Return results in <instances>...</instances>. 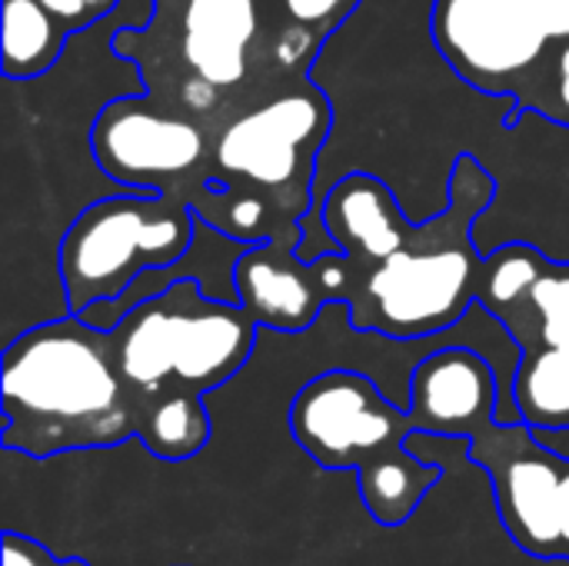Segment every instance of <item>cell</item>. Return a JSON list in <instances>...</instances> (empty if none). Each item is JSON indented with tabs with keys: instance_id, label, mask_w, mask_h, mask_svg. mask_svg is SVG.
<instances>
[{
	"instance_id": "cell-1",
	"label": "cell",
	"mask_w": 569,
	"mask_h": 566,
	"mask_svg": "<svg viewBox=\"0 0 569 566\" xmlns=\"http://www.w3.org/2000/svg\"><path fill=\"white\" fill-rule=\"evenodd\" d=\"M497 180L473 157H460L450 203L417 224L373 173L340 177L320 210L337 254L317 257L327 304H347L353 327L393 340L447 334L477 307L483 254L477 217L493 203Z\"/></svg>"
},
{
	"instance_id": "cell-2",
	"label": "cell",
	"mask_w": 569,
	"mask_h": 566,
	"mask_svg": "<svg viewBox=\"0 0 569 566\" xmlns=\"http://www.w3.org/2000/svg\"><path fill=\"white\" fill-rule=\"evenodd\" d=\"M137 420V444L157 460H190L213 434L207 397L253 360L260 324L197 280H177L110 327Z\"/></svg>"
},
{
	"instance_id": "cell-3",
	"label": "cell",
	"mask_w": 569,
	"mask_h": 566,
	"mask_svg": "<svg viewBox=\"0 0 569 566\" xmlns=\"http://www.w3.org/2000/svg\"><path fill=\"white\" fill-rule=\"evenodd\" d=\"M330 133L333 103L310 73L270 80L213 130V183L193 207L197 217L243 244L300 247Z\"/></svg>"
},
{
	"instance_id": "cell-4",
	"label": "cell",
	"mask_w": 569,
	"mask_h": 566,
	"mask_svg": "<svg viewBox=\"0 0 569 566\" xmlns=\"http://www.w3.org/2000/svg\"><path fill=\"white\" fill-rule=\"evenodd\" d=\"M0 397L7 454L47 460L137 440L113 337L80 314L33 324L3 344Z\"/></svg>"
},
{
	"instance_id": "cell-5",
	"label": "cell",
	"mask_w": 569,
	"mask_h": 566,
	"mask_svg": "<svg viewBox=\"0 0 569 566\" xmlns=\"http://www.w3.org/2000/svg\"><path fill=\"white\" fill-rule=\"evenodd\" d=\"M113 50L143 70L147 93L197 117L210 133L260 87L273 67L270 0H157L153 20L120 27Z\"/></svg>"
},
{
	"instance_id": "cell-6",
	"label": "cell",
	"mask_w": 569,
	"mask_h": 566,
	"mask_svg": "<svg viewBox=\"0 0 569 566\" xmlns=\"http://www.w3.org/2000/svg\"><path fill=\"white\" fill-rule=\"evenodd\" d=\"M287 427L293 444L330 474L353 470L373 524L403 527L440 484L443 467L417 457L410 410L377 377L357 367H327L293 390Z\"/></svg>"
},
{
	"instance_id": "cell-7",
	"label": "cell",
	"mask_w": 569,
	"mask_h": 566,
	"mask_svg": "<svg viewBox=\"0 0 569 566\" xmlns=\"http://www.w3.org/2000/svg\"><path fill=\"white\" fill-rule=\"evenodd\" d=\"M477 304L520 347L513 400L533 430L569 427V260L530 244L483 257Z\"/></svg>"
},
{
	"instance_id": "cell-8",
	"label": "cell",
	"mask_w": 569,
	"mask_h": 566,
	"mask_svg": "<svg viewBox=\"0 0 569 566\" xmlns=\"http://www.w3.org/2000/svg\"><path fill=\"white\" fill-rule=\"evenodd\" d=\"M197 234V210L173 193H110L83 207L60 237L57 270L70 314L120 300L153 267L180 260Z\"/></svg>"
},
{
	"instance_id": "cell-9",
	"label": "cell",
	"mask_w": 569,
	"mask_h": 566,
	"mask_svg": "<svg viewBox=\"0 0 569 566\" xmlns=\"http://www.w3.org/2000/svg\"><path fill=\"white\" fill-rule=\"evenodd\" d=\"M463 437L470 464L490 477L510 540L537 560H569V454L547 447L530 424H500L497 414L473 420Z\"/></svg>"
},
{
	"instance_id": "cell-10",
	"label": "cell",
	"mask_w": 569,
	"mask_h": 566,
	"mask_svg": "<svg viewBox=\"0 0 569 566\" xmlns=\"http://www.w3.org/2000/svg\"><path fill=\"white\" fill-rule=\"evenodd\" d=\"M210 127L153 93L110 100L93 123L107 177L133 193H173L197 207L210 190Z\"/></svg>"
},
{
	"instance_id": "cell-11",
	"label": "cell",
	"mask_w": 569,
	"mask_h": 566,
	"mask_svg": "<svg viewBox=\"0 0 569 566\" xmlns=\"http://www.w3.org/2000/svg\"><path fill=\"white\" fill-rule=\"evenodd\" d=\"M430 27L447 63L477 90L540 107L560 47L527 0H437Z\"/></svg>"
},
{
	"instance_id": "cell-12",
	"label": "cell",
	"mask_w": 569,
	"mask_h": 566,
	"mask_svg": "<svg viewBox=\"0 0 569 566\" xmlns=\"http://www.w3.org/2000/svg\"><path fill=\"white\" fill-rule=\"evenodd\" d=\"M500 380L493 364L463 344H443L420 357L410 377V420L413 430L463 437L467 427L497 414Z\"/></svg>"
},
{
	"instance_id": "cell-13",
	"label": "cell",
	"mask_w": 569,
	"mask_h": 566,
	"mask_svg": "<svg viewBox=\"0 0 569 566\" xmlns=\"http://www.w3.org/2000/svg\"><path fill=\"white\" fill-rule=\"evenodd\" d=\"M233 280L240 307L260 324V330L307 334L327 307L317 264L303 260L297 244H253L237 260Z\"/></svg>"
},
{
	"instance_id": "cell-14",
	"label": "cell",
	"mask_w": 569,
	"mask_h": 566,
	"mask_svg": "<svg viewBox=\"0 0 569 566\" xmlns=\"http://www.w3.org/2000/svg\"><path fill=\"white\" fill-rule=\"evenodd\" d=\"M363 0H270L273 67L283 73H310L330 33Z\"/></svg>"
},
{
	"instance_id": "cell-15",
	"label": "cell",
	"mask_w": 569,
	"mask_h": 566,
	"mask_svg": "<svg viewBox=\"0 0 569 566\" xmlns=\"http://www.w3.org/2000/svg\"><path fill=\"white\" fill-rule=\"evenodd\" d=\"M70 30L43 7V0H3L0 77L30 80L60 63L70 47Z\"/></svg>"
},
{
	"instance_id": "cell-16",
	"label": "cell",
	"mask_w": 569,
	"mask_h": 566,
	"mask_svg": "<svg viewBox=\"0 0 569 566\" xmlns=\"http://www.w3.org/2000/svg\"><path fill=\"white\" fill-rule=\"evenodd\" d=\"M3 566H90L83 560H57L43 544L7 530L3 534Z\"/></svg>"
},
{
	"instance_id": "cell-17",
	"label": "cell",
	"mask_w": 569,
	"mask_h": 566,
	"mask_svg": "<svg viewBox=\"0 0 569 566\" xmlns=\"http://www.w3.org/2000/svg\"><path fill=\"white\" fill-rule=\"evenodd\" d=\"M547 447H553V450H560V454H569V427L563 430H533Z\"/></svg>"
}]
</instances>
